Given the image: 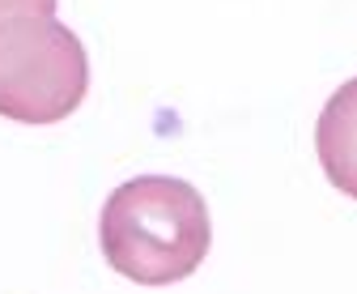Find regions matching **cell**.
Returning a JSON list of instances; mask_svg holds the SVG:
<instances>
[{"label": "cell", "mask_w": 357, "mask_h": 294, "mask_svg": "<svg viewBox=\"0 0 357 294\" xmlns=\"http://www.w3.org/2000/svg\"><path fill=\"white\" fill-rule=\"evenodd\" d=\"M98 247L119 277L137 286H174L192 277L213 247L208 205L196 184L178 175H137L107 196Z\"/></svg>", "instance_id": "1"}, {"label": "cell", "mask_w": 357, "mask_h": 294, "mask_svg": "<svg viewBox=\"0 0 357 294\" xmlns=\"http://www.w3.org/2000/svg\"><path fill=\"white\" fill-rule=\"evenodd\" d=\"M89 94V52L56 17L22 13L0 22V115L13 124L68 119Z\"/></svg>", "instance_id": "2"}, {"label": "cell", "mask_w": 357, "mask_h": 294, "mask_svg": "<svg viewBox=\"0 0 357 294\" xmlns=\"http://www.w3.org/2000/svg\"><path fill=\"white\" fill-rule=\"evenodd\" d=\"M315 154L336 192L357 200V77L332 90L315 124Z\"/></svg>", "instance_id": "3"}, {"label": "cell", "mask_w": 357, "mask_h": 294, "mask_svg": "<svg viewBox=\"0 0 357 294\" xmlns=\"http://www.w3.org/2000/svg\"><path fill=\"white\" fill-rule=\"evenodd\" d=\"M60 0H0V22L5 17H22V13H43V17H56Z\"/></svg>", "instance_id": "4"}]
</instances>
